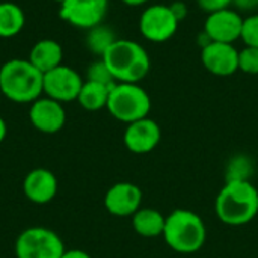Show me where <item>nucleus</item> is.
Here are the masks:
<instances>
[{
	"label": "nucleus",
	"mask_w": 258,
	"mask_h": 258,
	"mask_svg": "<svg viewBox=\"0 0 258 258\" xmlns=\"http://www.w3.org/2000/svg\"><path fill=\"white\" fill-rule=\"evenodd\" d=\"M215 212L230 227L252 222L258 215V189L249 180H228L216 197Z\"/></svg>",
	"instance_id": "1"
},
{
	"label": "nucleus",
	"mask_w": 258,
	"mask_h": 258,
	"mask_svg": "<svg viewBox=\"0 0 258 258\" xmlns=\"http://www.w3.org/2000/svg\"><path fill=\"white\" fill-rule=\"evenodd\" d=\"M0 92L14 103H33L44 94V74L29 59H9L0 68Z\"/></svg>",
	"instance_id": "2"
},
{
	"label": "nucleus",
	"mask_w": 258,
	"mask_h": 258,
	"mask_svg": "<svg viewBox=\"0 0 258 258\" xmlns=\"http://www.w3.org/2000/svg\"><path fill=\"white\" fill-rule=\"evenodd\" d=\"M101 59L118 83H139L151 68L148 51L132 39H116Z\"/></svg>",
	"instance_id": "3"
},
{
	"label": "nucleus",
	"mask_w": 258,
	"mask_h": 258,
	"mask_svg": "<svg viewBox=\"0 0 258 258\" xmlns=\"http://www.w3.org/2000/svg\"><path fill=\"white\" fill-rule=\"evenodd\" d=\"M162 236L172 251L178 254H194L204 246L207 231L198 213L177 209L166 216Z\"/></svg>",
	"instance_id": "4"
},
{
	"label": "nucleus",
	"mask_w": 258,
	"mask_h": 258,
	"mask_svg": "<svg viewBox=\"0 0 258 258\" xmlns=\"http://www.w3.org/2000/svg\"><path fill=\"white\" fill-rule=\"evenodd\" d=\"M106 109L115 119L130 124L148 116L151 110V98L138 83L116 82L110 88Z\"/></svg>",
	"instance_id": "5"
},
{
	"label": "nucleus",
	"mask_w": 258,
	"mask_h": 258,
	"mask_svg": "<svg viewBox=\"0 0 258 258\" xmlns=\"http://www.w3.org/2000/svg\"><path fill=\"white\" fill-rule=\"evenodd\" d=\"M65 246L59 234L50 228L30 227L15 240L17 258H62Z\"/></svg>",
	"instance_id": "6"
},
{
	"label": "nucleus",
	"mask_w": 258,
	"mask_h": 258,
	"mask_svg": "<svg viewBox=\"0 0 258 258\" xmlns=\"http://www.w3.org/2000/svg\"><path fill=\"white\" fill-rule=\"evenodd\" d=\"M180 21L169 5H151L139 17V32L150 42H166L178 30Z\"/></svg>",
	"instance_id": "7"
},
{
	"label": "nucleus",
	"mask_w": 258,
	"mask_h": 258,
	"mask_svg": "<svg viewBox=\"0 0 258 258\" xmlns=\"http://www.w3.org/2000/svg\"><path fill=\"white\" fill-rule=\"evenodd\" d=\"M59 17L73 27L89 30L103 24L109 0H65L59 5Z\"/></svg>",
	"instance_id": "8"
},
{
	"label": "nucleus",
	"mask_w": 258,
	"mask_h": 258,
	"mask_svg": "<svg viewBox=\"0 0 258 258\" xmlns=\"http://www.w3.org/2000/svg\"><path fill=\"white\" fill-rule=\"evenodd\" d=\"M83 86L82 76L68 65H59L44 74V94L59 103L74 101Z\"/></svg>",
	"instance_id": "9"
},
{
	"label": "nucleus",
	"mask_w": 258,
	"mask_h": 258,
	"mask_svg": "<svg viewBox=\"0 0 258 258\" xmlns=\"http://www.w3.org/2000/svg\"><path fill=\"white\" fill-rule=\"evenodd\" d=\"M243 17L231 8L209 14L204 21L203 33L210 42L234 44L242 36Z\"/></svg>",
	"instance_id": "10"
},
{
	"label": "nucleus",
	"mask_w": 258,
	"mask_h": 258,
	"mask_svg": "<svg viewBox=\"0 0 258 258\" xmlns=\"http://www.w3.org/2000/svg\"><path fill=\"white\" fill-rule=\"evenodd\" d=\"M201 62L210 74L230 77L239 71V50L234 44L207 42L201 48Z\"/></svg>",
	"instance_id": "11"
},
{
	"label": "nucleus",
	"mask_w": 258,
	"mask_h": 258,
	"mask_svg": "<svg viewBox=\"0 0 258 258\" xmlns=\"http://www.w3.org/2000/svg\"><path fill=\"white\" fill-rule=\"evenodd\" d=\"M29 121L38 132L54 135L63 128L67 115L62 103L48 97H39L30 104Z\"/></svg>",
	"instance_id": "12"
},
{
	"label": "nucleus",
	"mask_w": 258,
	"mask_h": 258,
	"mask_svg": "<svg viewBox=\"0 0 258 258\" xmlns=\"http://www.w3.org/2000/svg\"><path fill=\"white\" fill-rule=\"evenodd\" d=\"M162 139L160 125L151 118H142L127 124L124 132V145L130 153L148 154L151 153Z\"/></svg>",
	"instance_id": "13"
},
{
	"label": "nucleus",
	"mask_w": 258,
	"mask_h": 258,
	"mask_svg": "<svg viewBox=\"0 0 258 258\" xmlns=\"http://www.w3.org/2000/svg\"><path fill=\"white\" fill-rule=\"evenodd\" d=\"M142 204V190L139 186L121 181L110 186L104 197V207L106 210L118 218L133 216Z\"/></svg>",
	"instance_id": "14"
},
{
	"label": "nucleus",
	"mask_w": 258,
	"mask_h": 258,
	"mask_svg": "<svg viewBox=\"0 0 258 258\" xmlns=\"http://www.w3.org/2000/svg\"><path fill=\"white\" fill-rule=\"evenodd\" d=\"M59 189V183L56 175L45 169V168H36L26 174L23 180V192L26 198L33 204H47L50 203Z\"/></svg>",
	"instance_id": "15"
},
{
	"label": "nucleus",
	"mask_w": 258,
	"mask_h": 258,
	"mask_svg": "<svg viewBox=\"0 0 258 258\" xmlns=\"http://www.w3.org/2000/svg\"><path fill=\"white\" fill-rule=\"evenodd\" d=\"M30 63L33 67H36L42 74L51 71L53 68L62 65V59H63V50L62 45L54 41V39H41L38 41L29 53Z\"/></svg>",
	"instance_id": "16"
},
{
	"label": "nucleus",
	"mask_w": 258,
	"mask_h": 258,
	"mask_svg": "<svg viewBox=\"0 0 258 258\" xmlns=\"http://www.w3.org/2000/svg\"><path fill=\"white\" fill-rule=\"evenodd\" d=\"M166 216L156 209H139L132 216V227L141 237L154 239L163 234Z\"/></svg>",
	"instance_id": "17"
},
{
	"label": "nucleus",
	"mask_w": 258,
	"mask_h": 258,
	"mask_svg": "<svg viewBox=\"0 0 258 258\" xmlns=\"http://www.w3.org/2000/svg\"><path fill=\"white\" fill-rule=\"evenodd\" d=\"M112 86L97 83V82H91V80H85L76 101L85 110H89V112L101 110L107 106V100H109V94H110Z\"/></svg>",
	"instance_id": "18"
},
{
	"label": "nucleus",
	"mask_w": 258,
	"mask_h": 258,
	"mask_svg": "<svg viewBox=\"0 0 258 258\" xmlns=\"http://www.w3.org/2000/svg\"><path fill=\"white\" fill-rule=\"evenodd\" d=\"M26 24L24 11L12 2L0 3V38L17 36Z\"/></svg>",
	"instance_id": "19"
},
{
	"label": "nucleus",
	"mask_w": 258,
	"mask_h": 258,
	"mask_svg": "<svg viewBox=\"0 0 258 258\" xmlns=\"http://www.w3.org/2000/svg\"><path fill=\"white\" fill-rule=\"evenodd\" d=\"M116 41L115 33L110 27L100 24L95 26L92 29L88 30V36H86V45L88 48L94 53L98 54L100 57H103V54L107 51V48Z\"/></svg>",
	"instance_id": "20"
},
{
	"label": "nucleus",
	"mask_w": 258,
	"mask_h": 258,
	"mask_svg": "<svg viewBox=\"0 0 258 258\" xmlns=\"http://www.w3.org/2000/svg\"><path fill=\"white\" fill-rule=\"evenodd\" d=\"M86 80L97 82V83H103V85H109V86H112V85L116 83L103 59H100V60H97V62H92V63L88 67Z\"/></svg>",
	"instance_id": "21"
},
{
	"label": "nucleus",
	"mask_w": 258,
	"mask_h": 258,
	"mask_svg": "<svg viewBox=\"0 0 258 258\" xmlns=\"http://www.w3.org/2000/svg\"><path fill=\"white\" fill-rule=\"evenodd\" d=\"M239 70L245 74L257 76L258 74V48L245 47L239 50Z\"/></svg>",
	"instance_id": "22"
},
{
	"label": "nucleus",
	"mask_w": 258,
	"mask_h": 258,
	"mask_svg": "<svg viewBox=\"0 0 258 258\" xmlns=\"http://www.w3.org/2000/svg\"><path fill=\"white\" fill-rule=\"evenodd\" d=\"M240 39L248 47L258 48V14H252L246 18H243V29Z\"/></svg>",
	"instance_id": "23"
},
{
	"label": "nucleus",
	"mask_w": 258,
	"mask_h": 258,
	"mask_svg": "<svg viewBox=\"0 0 258 258\" xmlns=\"http://www.w3.org/2000/svg\"><path fill=\"white\" fill-rule=\"evenodd\" d=\"M198 6L201 11H204L207 15L222 11V9H228L233 5V0H197Z\"/></svg>",
	"instance_id": "24"
},
{
	"label": "nucleus",
	"mask_w": 258,
	"mask_h": 258,
	"mask_svg": "<svg viewBox=\"0 0 258 258\" xmlns=\"http://www.w3.org/2000/svg\"><path fill=\"white\" fill-rule=\"evenodd\" d=\"M171 6V9H172V12H174V15L177 17V20L181 23L186 17H187V6H186V3L184 2H174L172 5H169Z\"/></svg>",
	"instance_id": "25"
},
{
	"label": "nucleus",
	"mask_w": 258,
	"mask_h": 258,
	"mask_svg": "<svg viewBox=\"0 0 258 258\" xmlns=\"http://www.w3.org/2000/svg\"><path fill=\"white\" fill-rule=\"evenodd\" d=\"M233 5L239 11H255L258 8V0H233Z\"/></svg>",
	"instance_id": "26"
},
{
	"label": "nucleus",
	"mask_w": 258,
	"mask_h": 258,
	"mask_svg": "<svg viewBox=\"0 0 258 258\" xmlns=\"http://www.w3.org/2000/svg\"><path fill=\"white\" fill-rule=\"evenodd\" d=\"M62 258H92L88 252L82 251V249H71V251H65Z\"/></svg>",
	"instance_id": "27"
},
{
	"label": "nucleus",
	"mask_w": 258,
	"mask_h": 258,
	"mask_svg": "<svg viewBox=\"0 0 258 258\" xmlns=\"http://www.w3.org/2000/svg\"><path fill=\"white\" fill-rule=\"evenodd\" d=\"M6 133H8V127H6V122H5V119L0 116V144L5 141V138H6Z\"/></svg>",
	"instance_id": "28"
},
{
	"label": "nucleus",
	"mask_w": 258,
	"mask_h": 258,
	"mask_svg": "<svg viewBox=\"0 0 258 258\" xmlns=\"http://www.w3.org/2000/svg\"><path fill=\"white\" fill-rule=\"evenodd\" d=\"M121 2L128 5V6H142V5L148 3L150 0H121Z\"/></svg>",
	"instance_id": "29"
},
{
	"label": "nucleus",
	"mask_w": 258,
	"mask_h": 258,
	"mask_svg": "<svg viewBox=\"0 0 258 258\" xmlns=\"http://www.w3.org/2000/svg\"><path fill=\"white\" fill-rule=\"evenodd\" d=\"M53 2H56V3H59V5H60V3H63L65 0H53Z\"/></svg>",
	"instance_id": "30"
}]
</instances>
